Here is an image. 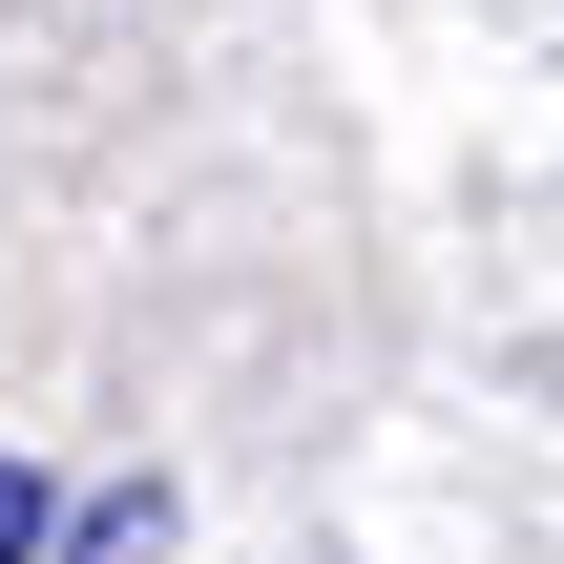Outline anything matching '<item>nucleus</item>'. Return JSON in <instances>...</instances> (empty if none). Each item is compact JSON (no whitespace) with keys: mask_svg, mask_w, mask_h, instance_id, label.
Here are the masks:
<instances>
[{"mask_svg":"<svg viewBox=\"0 0 564 564\" xmlns=\"http://www.w3.org/2000/svg\"><path fill=\"white\" fill-rule=\"evenodd\" d=\"M147 544H167V502L126 481V502H84V523H63V544H42V564H147Z\"/></svg>","mask_w":564,"mask_h":564,"instance_id":"f257e3e1","label":"nucleus"},{"mask_svg":"<svg viewBox=\"0 0 564 564\" xmlns=\"http://www.w3.org/2000/svg\"><path fill=\"white\" fill-rule=\"evenodd\" d=\"M63 544V502H42V460H0V564H42Z\"/></svg>","mask_w":564,"mask_h":564,"instance_id":"f03ea898","label":"nucleus"}]
</instances>
